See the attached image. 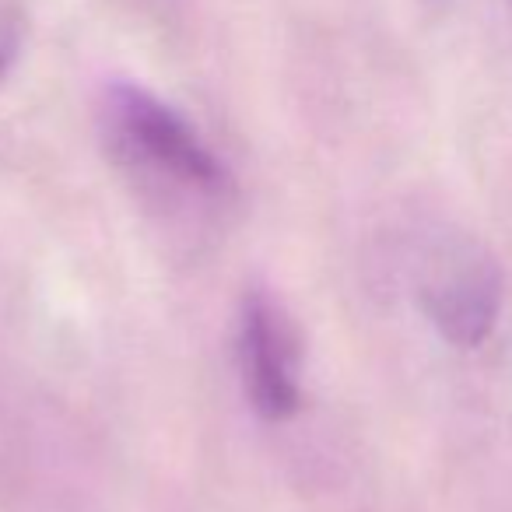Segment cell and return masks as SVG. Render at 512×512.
I'll list each match as a JSON object with an SVG mask.
<instances>
[{"label": "cell", "mask_w": 512, "mask_h": 512, "mask_svg": "<svg viewBox=\"0 0 512 512\" xmlns=\"http://www.w3.org/2000/svg\"><path fill=\"white\" fill-rule=\"evenodd\" d=\"M418 302L453 348H481L502 313V271L474 239H446L425 256Z\"/></svg>", "instance_id": "cell-2"}, {"label": "cell", "mask_w": 512, "mask_h": 512, "mask_svg": "<svg viewBox=\"0 0 512 512\" xmlns=\"http://www.w3.org/2000/svg\"><path fill=\"white\" fill-rule=\"evenodd\" d=\"M106 151L144 193L165 200L214 204L232 190L225 165L200 141V134L137 85H116L102 106Z\"/></svg>", "instance_id": "cell-1"}, {"label": "cell", "mask_w": 512, "mask_h": 512, "mask_svg": "<svg viewBox=\"0 0 512 512\" xmlns=\"http://www.w3.org/2000/svg\"><path fill=\"white\" fill-rule=\"evenodd\" d=\"M18 46H22V25H18V15L8 8V4H0V78L11 71L18 57Z\"/></svg>", "instance_id": "cell-4"}, {"label": "cell", "mask_w": 512, "mask_h": 512, "mask_svg": "<svg viewBox=\"0 0 512 512\" xmlns=\"http://www.w3.org/2000/svg\"><path fill=\"white\" fill-rule=\"evenodd\" d=\"M239 372L253 411L285 421L302 407L299 334L267 292H253L239 316Z\"/></svg>", "instance_id": "cell-3"}]
</instances>
